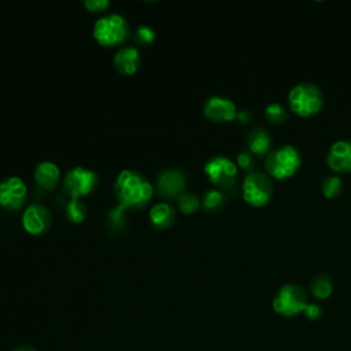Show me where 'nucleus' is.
I'll return each instance as SVG.
<instances>
[{
    "label": "nucleus",
    "mask_w": 351,
    "mask_h": 351,
    "mask_svg": "<svg viewBox=\"0 0 351 351\" xmlns=\"http://www.w3.org/2000/svg\"><path fill=\"white\" fill-rule=\"evenodd\" d=\"M114 191L121 207H141L154 195V186L140 171L125 169L118 173Z\"/></svg>",
    "instance_id": "nucleus-1"
},
{
    "label": "nucleus",
    "mask_w": 351,
    "mask_h": 351,
    "mask_svg": "<svg viewBox=\"0 0 351 351\" xmlns=\"http://www.w3.org/2000/svg\"><path fill=\"white\" fill-rule=\"evenodd\" d=\"M288 107L299 117H313L318 114L325 103L321 88L314 82H299L288 92Z\"/></svg>",
    "instance_id": "nucleus-2"
},
{
    "label": "nucleus",
    "mask_w": 351,
    "mask_h": 351,
    "mask_svg": "<svg viewBox=\"0 0 351 351\" xmlns=\"http://www.w3.org/2000/svg\"><path fill=\"white\" fill-rule=\"evenodd\" d=\"M302 166V155L292 144H282L273 148L265 156L267 176L274 180H287L295 176Z\"/></svg>",
    "instance_id": "nucleus-3"
},
{
    "label": "nucleus",
    "mask_w": 351,
    "mask_h": 351,
    "mask_svg": "<svg viewBox=\"0 0 351 351\" xmlns=\"http://www.w3.org/2000/svg\"><path fill=\"white\" fill-rule=\"evenodd\" d=\"M129 36L126 18L119 12H110L100 16L93 26V37L103 47L122 44Z\"/></svg>",
    "instance_id": "nucleus-4"
},
{
    "label": "nucleus",
    "mask_w": 351,
    "mask_h": 351,
    "mask_svg": "<svg viewBox=\"0 0 351 351\" xmlns=\"http://www.w3.org/2000/svg\"><path fill=\"white\" fill-rule=\"evenodd\" d=\"M243 199L252 207L266 206L274 193L273 182L267 174L251 171L243 180Z\"/></svg>",
    "instance_id": "nucleus-5"
},
{
    "label": "nucleus",
    "mask_w": 351,
    "mask_h": 351,
    "mask_svg": "<svg viewBox=\"0 0 351 351\" xmlns=\"http://www.w3.org/2000/svg\"><path fill=\"white\" fill-rule=\"evenodd\" d=\"M307 306V295L298 284H284L273 299V308L284 317H293L303 313Z\"/></svg>",
    "instance_id": "nucleus-6"
},
{
    "label": "nucleus",
    "mask_w": 351,
    "mask_h": 351,
    "mask_svg": "<svg viewBox=\"0 0 351 351\" xmlns=\"http://www.w3.org/2000/svg\"><path fill=\"white\" fill-rule=\"evenodd\" d=\"M204 173L219 189H229L236 184L239 167L230 158L225 155H214L204 163Z\"/></svg>",
    "instance_id": "nucleus-7"
},
{
    "label": "nucleus",
    "mask_w": 351,
    "mask_h": 351,
    "mask_svg": "<svg viewBox=\"0 0 351 351\" xmlns=\"http://www.w3.org/2000/svg\"><path fill=\"white\" fill-rule=\"evenodd\" d=\"M97 185V174L84 166L70 169L63 178V189L71 199H80L90 193Z\"/></svg>",
    "instance_id": "nucleus-8"
},
{
    "label": "nucleus",
    "mask_w": 351,
    "mask_h": 351,
    "mask_svg": "<svg viewBox=\"0 0 351 351\" xmlns=\"http://www.w3.org/2000/svg\"><path fill=\"white\" fill-rule=\"evenodd\" d=\"M27 199V186L21 177L10 176L0 181V204L7 210H19Z\"/></svg>",
    "instance_id": "nucleus-9"
},
{
    "label": "nucleus",
    "mask_w": 351,
    "mask_h": 351,
    "mask_svg": "<svg viewBox=\"0 0 351 351\" xmlns=\"http://www.w3.org/2000/svg\"><path fill=\"white\" fill-rule=\"evenodd\" d=\"M237 111L233 100L219 95L210 96L203 103V114L213 122H230L236 119Z\"/></svg>",
    "instance_id": "nucleus-10"
},
{
    "label": "nucleus",
    "mask_w": 351,
    "mask_h": 351,
    "mask_svg": "<svg viewBox=\"0 0 351 351\" xmlns=\"http://www.w3.org/2000/svg\"><path fill=\"white\" fill-rule=\"evenodd\" d=\"M51 213L41 203L29 204L22 214V225L32 234H41L51 226Z\"/></svg>",
    "instance_id": "nucleus-11"
},
{
    "label": "nucleus",
    "mask_w": 351,
    "mask_h": 351,
    "mask_svg": "<svg viewBox=\"0 0 351 351\" xmlns=\"http://www.w3.org/2000/svg\"><path fill=\"white\" fill-rule=\"evenodd\" d=\"M326 165L335 173H351V140H336L328 149Z\"/></svg>",
    "instance_id": "nucleus-12"
},
{
    "label": "nucleus",
    "mask_w": 351,
    "mask_h": 351,
    "mask_svg": "<svg viewBox=\"0 0 351 351\" xmlns=\"http://www.w3.org/2000/svg\"><path fill=\"white\" fill-rule=\"evenodd\" d=\"M186 185V176L180 169H165L159 173L156 178V188L158 192L169 199V197H177L180 193L184 192V188Z\"/></svg>",
    "instance_id": "nucleus-13"
},
{
    "label": "nucleus",
    "mask_w": 351,
    "mask_h": 351,
    "mask_svg": "<svg viewBox=\"0 0 351 351\" xmlns=\"http://www.w3.org/2000/svg\"><path fill=\"white\" fill-rule=\"evenodd\" d=\"M247 149L256 156H266L273 148V138L271 134L262 126H255L250 129L245 136Z\"/></svg>",
    "instance_id": "nucleus-14"
},
{
    "label": "nucleus",
    "mask_w": 351,
    "mask_h": 351,
    "mask_svg": "<svg viewBox=\"0 0 351 351\" xmlns=\"http://www.w3.org/2000/svg\"><path fill=\"white\" fill-rule=\"evenodd\" d=\"M36 182L45 191H53L60 181V169L55 162L41 160L34 169Z\"/></svg>",
    "instance_id": "nucleus-15"
},
{
    "label": "nucleus",
    "mask_w": 351,
    "mask_h": 351,
    "mask_svg": "<svg viewBox=\"0 0 351 351\" xmlns=\"http://www.w3.org/2000/svg\"><path fill=\"white\" fill-rule=\"evenodd\" d=\"M114 66L121 74H133L140 66V52L133 45L119 48L114 55Z\"/></svg>",
    "instance_id": "nucleus-16"
},
{
    "label": "nucleus",
    "mask_w": 351,
    "mask_h": 351,
    "mask_svg": "<svg viewBox=\"0 0 351 351\" xmlns=\"http://www.w3.org/2000/svg\"><path fill=\"white\" fill-rule=\"evenodd\" d=\"M148 215L152 226L156 229H166L174 222L176 210L170 203L159 202L151 207Z\"/></svg>",
    "instance_id": "nucleus-17"
},
{
    "label": "nucleus",
    "mask_w": 351,
    "mask_h": 351,
    "mask_svg": "<svg viewBox=\"0 0 351 351\" xmlns=\"http://www.w3.org/2000/svg\"><path fill=\"white\" fill-rule=\"evenodd\" d=\"M308 289L315 299H326L332 295V291H333L332 278L325 273L315 274L310 281Z\"/></svg>",
    "instance_id": "nucleus-18"
},
{
    "label": "nucleus",
    "mask_w": 351,
    "mask_h": 351,
    "mask_svg": "<svg viewBox=\"0 0 351 351\" xmlns=\"http://www.w3.org/2000/svg\"><path fill=\"white\" fill-rule=\"evenodd\" d=\"M202 206L207 211H217L225 206L226 196L219 188H210L202 196Z\"/></svg>",
    "instance_id": "nucleus-19"
},
{
    "label": "nucleus",
    "mask_w": 351,
    "mask_h": 351,
    "mask_svg": "<svg viewBox=\"0 0 351 351\" xmlns=\"http://www.w3.org/2000/svg\"><path fill=\"white\" fill-rule=\"evenodd\" d=\"M265 119L271 125H281L288 121V110L278 101L269 103L263 110Z\"/></svg>",
    "instance_id": "nucleus-20"
},
{
    "label": "nucleus",
    "mask_w": 351,
    "mask_h": 351,
    "mask_svg": "<svg viewBox=\"0 0 351 351\" xmlns=\"http://www.w3.org/2000/svg\"><path fill=\"white\" fill-rule=\"evenodd\" d=\"M343 191V180L336 176L330 174L324 177L321 182V192L326 199H336Z\"/></svg>",
    "instance_id": "nucleus-21"
},
{
    "label": "nucleus",
    "mask_w": 351,
    "mask_h": 351,
    "mask_svg": "<svg viewBox=\"0 0 351 351\" xmlns=\"http://www.w3.org/2000/svg\"><path fill=\"white\" fill-rule=\"evenodd\" d=\"M200 204V199L192 192H182L177 196V206L182 214H192L197 211Z\"/></svg>",
    "instance_id": "nucleus-22"
},
{
    "label": "nucleus",
    "mask_w": 351,
    "mask_h": 351,
    "mask_svg": "<svg viewBox=\"0 0 351 351\" xmlns=\"http://www.w3.org/2000/svg\"><path fill=\"white\" fill-rule=\"evenodd\" d=\"M86 204L80 199H70L66 204V217L70 222L78 223L85 219Z\"/></svg>",
    "instance_id": "nucleus-23"
},
{
    "label": "nucleus",
    "mask_w": 351,
    "mask_h": 351,
    "mask_svg": "<svg viewBox=\"0 0 351 351\" xmlns=\"http://www.w3.org/2000/svg\"><path fill=\"white\" fill-rule=\"evenodd\" d=\"M236 165L239 169L251 173L254 171V167H255V155H252L248 149L240 151L236 156Z\"/></svg>",
    "instance_id": "nucleus-24"
},
{
    "label": "nucleus",
    "mask_w": 351,
    "mask_h": 351,
    "mask_svg": "<svg viewBox=\"0 0 351 351\" xmlns=\"http://www.w3.org/2000/svg\"><path fill=\"white\" fill-rule=\"evenodd\" d=\"M134 40L141 44V45H148L151 44L154 40H155V32L151 26L148 25H140L137 29H136V33H134Z\"/></svg>",
    "instance_id": "nucleus-25"
},
{
    "label": "nucleus",
    "mask_w": 351,
    "mask_h": 351,
    "mask_svg": "<svg viewBox=\"0 0 351 351\" xmlns=\"http://www.w3.org/2000/svg\"><path fill=\"white\" fill-rule=\"evenodd\" d=\"M84 5L92 12H101L108 8L110 1L108 0H85Z\"/></svg>",
    "instance_id": "nucleus-26"
},
{
    "label": "nucleus",
    "mask_w": 351,
    "mask_h": 351,
    "mask_svg": "<svg viewBox=\"0 0 351 351\" xmlns=\"http://www.w3.org/2000/svg\"><path fill=\"white\" fill-rule=\"evenodd\" d=\"M303 313H304V315H306L308 319H311V321H315V319L321 318V315H322L321 307H319L318 304H315V303H307V306H306V308H304Z\"/></svg>",
    "instance_id": "nucleus-27"
},
{
    "label": "nucleus",
    "mask_w": 351,
    "mask_h": 351,
    "mask_svg": "<svg viewBox=\"0 0 351 351\" xmlns=\"http://www.w3.org/2000/svg\"><path fill=\"white\" fill-rule=\"evenodd\" d=\"M236 119L240 122V123H247L250 119H251V114H250V111H247V110H239L237 111V114H236Z\"/></svg>",
    "instance_id": "nucleus-28"
},
{
    "label": "nucleus",
    "mask_w": 351,
    "mask_h": 351,
    "mask_svg": "<svg viewBox=\"0 0 351 351\" xmlns=\"http://www.w3.org/2000/svg\"><path fill=\"white\" fill-rule=\"evenodd\" d=\"M12 351H37V350L33 348L32 346H18Z\"/></svg>",
    "instance_id": "nucleus-29"
}]
</instances>
